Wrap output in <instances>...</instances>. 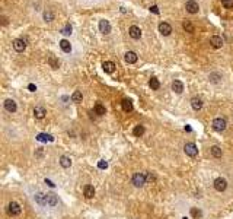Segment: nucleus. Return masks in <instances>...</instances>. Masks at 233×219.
<instances>
[{
    "instance_id": "obj_21",
    "label": "nucleus",
    "mask_w": 233,
    "mask_h": 219,
    "mask_svg": "<svg viewBox=\"0 0 233 219\" xmlns=\"http://www.w3.org/2000/svg\"><path fill=\"white\" fill-rule=\"evenodd\" d=\"M37 140H38V142H53L54 137L51 134H47V133H40V134L37 136Z\"/></svg>"
},
{
    "instance_id": "obj_27",
    "label": "nucleus",
    "mask_w": 233,
    "mask_h": 219,
    "mask_svg": "<svg viewBox=\"0 0 233 219\" xmlns=\"http://www.w3.org/2000/svg\"><path fill=\"white\" fill-rule=\"evenodd\" d=\"M211 155H213L214 158H221V155H223V152H221V149H220L219 146H211Z\"/></svg>"
},
{
    "instance_id": "obj_25",
    "label": "nucleus",
    "mask_w": 233,
    "mask_h": 219,
    "mask_svg": "<svg viewBox=\"0 0 233 219\" xmlns=\"http://www.w3.org/2000/svg\"><path fill=\"white\" fill-rule=\"evenodd\" d=\"M60 47H61V50L64 51V53H70L72 51V46H70V42L67 40H61L60 41Z\"/></svg>"
},
{
    "instance_id": "obj_23",
    "label": "nucleus",
    "mask_w": 233,
    "mask_h": 219,
    "mask_svg": "<svg viewBox=\"0 0 233 219\" xmlns=\"http://www.w3.org/2000/svg\"><path fill=\"white\" fill-rule=\"evenodd\" d=\"M60 165L63 166V168H70V166H72V159H70L69 156H66V155H63L60 158Z\"/></svg>"
},
{
    "instance_id": "obj_31",
    "label": "nucleus",
    "mask_w": 233,
    "mask_h": 219,
    "mask_svg": "<svg viewBox=\"0 0 233 219\" xmlns=\"http://www.w3.org/2000/svg\"><path fill=\"white\" fill-rule=\"evenodd\" d=\"M182 27H184V29H185L186 32H194V25L189 20H184L182 22Z\"/></svg>"
},
{
    "instance_id": "obj_11",
    "label": "nucleus",
    "mask_w": 233,
    "mask_h": 219,
    "mask_svg": "<svg viewBox=\"0 0 233 219\" xmlns=\"http://www.w3.org/2000/svg\"><path fill=\"white\" fill-rule=\"evenodd\" d=\"M45 114H47V111H45L44 107H35V108H34V117H35V119L42 120L45 117Z\"/></svg>"
},
{
    "instance_id": "obj_28",
    "label": "nucleus",
    "mask_w": 233,
    "mask_h": 219,
    "mask_svg": "<svg viewBox=\"0 0 233 219\" xmlns=\"http://www.w3.org/2000/svg\"><path fill=\"white\" fill-rule=\"evenodd\" d=\"M82 100H83V95H82V92H80V91L73 92V95H72V101H73V102L79 104V102H82Z\"/></svg>"
},
{
    "instance_id": "obj_14",
    "label": "nucleus",
    "mask_w": 233,
    "mask_h": 219,
    "mask_svg": "<svg viewBox=\"0 0 233 219\" xmlns=\"http://www.w3.org/2000/svg\"><path fill=\"white\" fill-rule=\"evenodd\" d=\"M57 203H58L57 196H55L54 193H47V205L54 207V206H57Z\"/></svg>"
},
{
    "instance_id": "obj_41",
    "label": "nucleus",
    "mask_w": 233,
    "mask_h": 219,
    "mask_svg": "<svg viewBox=\"0 0 233 219\" xmlns=\"http://www.w3.org/2000/svg\"><path fill=\"white\" fill-rule=\"evenodd\" d=\"M2 24H3V25H7V18L6 16H2Z\"/></svg>"
},
{
    "instance_id": "obj_4",
    "label": "nucleus",
    "mask_w": 233,
    "mask_h": 219,
    "mask_svg": "<svg viewBox=\"0 0 233 219\" xmlns=\"http://www.w3.org/2000/svg\"><path fill=\"white\" fill-rule=\"evenodd\" d=\"M20 206L19 203H16V202H10L9 205H7V213L9 215H12V216H18V215H20Z\"/></svg>"
},
{
    "instance_id": "obj_5",
    "label": "nucleus",
    "mask_w": 233,
    "mask_h": 219,
    "mask_svg": "<svg viewBox=\"0 0 233 219\" xmlns=\"http://www.w3.org/2000/svg\"><path fill=\"white\" fill-rule=\"evenodd\" d=\"M185 9L188 13H198V10H200V6H198V3L197 2H194V0H189V2H186L185 5Z\"/></svg>"
},
{
    "instance_id": "obj_29",
    "label": "nucleus",
    "mask_w": 233,
    "mask_h": 219,
    "mask_svg": "<svg viewBox=\"0 0 233 219\" xmlns=\"http://www.w3.org/2000/svg\"><path fill=\"white\" fill-rule=\"evenodd\" d=\"M149 86L152 88L153 91H157L160 88V83H159V80L156 79V78H152V79L149 80Z\"/></svg>"
},
{
    "instance_id": "obj_18",
    "label": "nucleus",
    "mask_w": 233,
    "mask_h": 219,
    "mask_svg": "<svg viewBox=\"0 0 233 219\" xmlns=\"http://www.w3.org/2000/svg\"><path fill=\"white\" fill-rule=\"evenodd\" d=\"M121 107H122V110L125 113H131L133 111V102L130 100H122L121 101Z\"/></svg>"
},
{
    "instance_id": "obj_43",
    "label": "nucleus",
    "mask_w": 233,
    "mask_h": 219,
    "mask_svg": "<svg viewBox=\"0 0 233 219\" xmlns=\"http://www.w3.org/2000/svg\"><path fill=\"white\" fill-rule=\"evenodd\" d=\"M185 132H192V129L189 126H185Z\"/></svg>"
},
{
    "instance_id": "obj_30",
    "label": "nucleus",
    "mask_w": 233,
    "mask_h": 219,
    "mask_svg": "<svg viewBox=\"0 0 233 219\" xmlns=\"http://www.w3.org/2000/svg\"><path fill=\"white\" fill-rule=\"evenodd\" d=\"M133 133H134V136H137V137H140V136H143L144 134V127L143 126H136L134 127V130H133Z\"/></svg>"
},
{
    "instance_id": "obj_19",
    "label": "nucleus",
    "mask_w": 233,
    "mask_h": 219,
    "mask_svg": "<svg viewBox=\"0 0 233 219\" xmlns=\"http://www.w3.org/2000/svg\"><path fill=\"white\" fill-rule=\"evenodd\" d=\"M102 69H104L105 73H112L115 70V64H114L112 61H104L102 63Z\"/></svg>"
},
{
    "instance_id": "obj_33",
    "label": "nucleus",
    "mask_w": 233,
    "mask_h": 219,
    "mask_svg": "<svg viewBox=\"0 0 233 219\" xmlns=\"http://www.w3.org/2000/svg\"><path fill=\"white\" fill-rule=\"evenodd\" d=\"M220 79H221V76H220L219 73H210V80L213 83H219Z\"/></svg>"
},
{
    "instance_id": "obj_24",
    "label": "nucleus",
    "mask_w": 233,
    "mask_h": 219,
    "mask_svg": "<svg viewBox=\"0 0 233 219\" xmlns=\"http://www.w3.org/2000/svg\"><path fill=\"white\" fill-rule=\"evenodd\" d=\"M83 193H85V197L86 199H92L93 196H95V188H93V186H86L85 190H83Z\"/></svg>"
},
{
    "instance_id": "obj_16",
    "label": "nucleus",
    "mask_w": 233,
    "mask_h": 219,
    "mask_svg": "<svg viewBox=\"0 0 233 219\" xmlns=\"http://www.w3.org/2000/svg\"><path fill=\"white\" fill-rule=\"evenodd\" d=\"M191 105H192V108L195 111H198V110L203 108V100H201L200 97H194L192 100H191Z\"/></svg>"
},
{
    "instance_id": "obj_36",
    "label": "nucleus",
    "mask_w": 233,
    "mask_h": 219,
    "mask_svg": "<svg viewBox=\"0 0 233 219\" xmlns=\"http://www.w3.org/2000/svg\"><path fill=\"white\" fill-rule=\"evenodd\" d=\"M221 5L226 9H232L233 7V0H221Z\"/></svg>"
},
{
    "instance_id": "obj_13",
    "label": "nucleus",
    "mask_w": 233,
    "mask_h": 219,
    "mask_svg": "<svg viewBox=\"0 0 233 219\" xmlns=\"http://www.w3.org/2000/svg\"><path fill=\"white\" fill-rule=\"evenodd\" d=\"M210 44H211L214 48H221V47H223V40H221V37H219V35H213V37L210 38Z\"/></svg>"
},
{
    "instance_id": "obj_9",
    "label": "nucleus",
    "mask_w": 233,
    "mask_h": 219,
    "mask_svg": "<svg viewBox=\"0 0 233 219\" xmlns=\"http://www.w3.org/2000/svg\"><path fill=\"white\" fill-rule=\"evenodd\" d=\"M99 31L102 34H109L111 32V24L107 19L99 20Z\"/></svg>"
},
{
    "instance_id": "obj_42",
    "label": "nucleus",
    "mask_w": 233,
    "mask_h": 219,
    "mask_svg": "<svg viewBox=\"0 0 233 219\" xmlns=\"http://www.w3.org/2000/svg\"><path fill=\"white\" fill-rule=\"evenodd\" d=\"M45 184H48V186H50V187H54V186H55V184H54L53 181H50V180H45Z\"/></svg>"
},
{
    "instance_id": "obj_15",
    "label": "nucleus",
    "mask_w": 233,
    "mask_h": 219,
    "mask_svg": "<svg viewBox=\"0 0 233 219\" xmlns=\"http://www.w3.org/2000/svg\"><path fill=\"white\" fill-rule=\"evenodd\" d=\"M124 60H125L128 64H134L137 61V54L134 53V51H127L125 56H124Z\"/></svg>"
},
{
    "instance_id": "obj_6",
    "label": "nucleus",
    "mask_w": 233,
    "mask_h": 219,
    "mask_svg": "<svg viewBox=\"0 0 233 219\" xmlns=\"http://www.w3.org/2000/svg\"><path fill=\"white\" fill-rule=\"evenodd\" d=\"M214 188H216L217 192H224L227 188V181L224 178H221V177L216 178L214 180Z\"/></svg>"
},
{
    "instance_id": "obj_40",
    "label": "nucleus",
    "mask_w": 233,
    "mask_h": 219,
    "mask_svg": "<svg viewBox=\"0 0 233 219\" xmlns=\"http://www.w3.org/2000/svg\"><path fill=\"white\" fill-rule=\"evenodd\" d=\"M146 177H147V180H149V181H154V180H156V177H154V175H152V174H147Z\"/></svg>"
},
{
    "instance_id": "obj_1",
    "label": "nucleus",
    "mask_w": 233,
    "mask_h": 219,
    "mask_svg": "<svg viewBox=\"0 0 233 219\" xmlns=\"http://www.w3.org/2000/svg\"><path fill=\"white\" fill-rule=\"evenodd\" d=\"M211 126H213V129L216 132H223V130H226L227 123L223 117H217V119L213 120V124H211Z\"/></svg>"
},
{
    "instance_id": "obj_22",
    "label": "nucleus",
    "mask_w": 233,
    "mask_h": 219,
    "mask_svg": "<svg viewBox=\"0 0 233 219\" xmlns=\"http://www.w3.org/2000/svg\"><path fill=\"white\" fill-rule=\"evenodd\" d=\"M93 111H95V114H98V115H104V114H107V110H105V107L102 105V104H95V107H93Z\"/></svg>"
},
{
    "instance_id": "obj_37",
    "label": "nucleus",
    "mask_w": 233,
    "mask_h": 219,
    "mask_svg": "<svg viewBox=\"0 0 233 219\" xmlns=\"http://www.w3.org/2000/svg\"><path fill=\"white\" fill-rule=\"evenodd\" d=\"M98 166H99L101 170H107V168H108V162H107V161H99V162H98Z\"/></svg>"
},
{
    "instance_id": "obj_2",
    "label": "nucleus",
    "mask_w": 233,
    "mask_h": 219,
    "mask_svg": "<svg viewBox=\"0 0 233 219\" xmlns=\"http://www.w3.org/2000/svg\"><path fill=\"white\" fill-rule=\"evenodd\" d=\"M146 181H147V177L144 173H137L133 175V184L136 187H143L146 184Z\"/></svg>"
},
{
    "instance_id": "obj_17",
    "label": "nucleus",
    "mask_w": 233,
    "mask_h": 219,
    "mask_svg": "<svg viewBox=\"0 0 233 219\" xmlns=\"http://www.w3.org/2000/svg\"><path fill=\"white\" fill-rule=\"evenodd\" d=\"M35 202L40 206H47V194H44V193H37L35 194Z\"/></svg>"
},
{
    "instance_id": "obj_39",
    "label": "nucleus",
    "mask_w": 233,
    "mask_h": 219,
    "mask_svg": "<svg viewBox=\"0 0 233 219\" xmlns=\"http://www.w3.org/2000/svg\"><path fill=\"white\" fill-rule=\"evenodd\" d=\"M150 12H153V13L157 15V13H159V7H157V6H152V7H150Z\"/></svg>"
},
{
    "instance_id": "obj_34",
    "label": "nucleus",
    "mask_w": 233,
    "mask_h": 219,
    "mask_svg": "<svg viewBox=\"0 0 233 219\" xmlns=\"http://www.w3.org/2000/svg\"><path fill=\"white\" fill-rule=\"evenodd\" d=\"M191 215H192L195 219H198V218H201V216H203L201 210H200V209H197V207H192V209H191Z\"/></svg>"
},
{
    "instance_id": "obj_26",
    "label": "nucleus",
    "mask_w": 233,
    "mask_h": 219,
    "mask_svg": "<svg viewBox=\"0 0 233 219\" xmlns=\"http://www.w3.org/2000/svg\"><path fill=\"white\" fill-rule=\"evenodd\" d=\"M48 64L53 67V69H58V66H60V61H58V59H57V57L50 56V57H48Z\"/></svg>"
},
{
    "instance_id": "obj_32",
    "label": "nucleus",
    "mask_w": 233,
    "mask_h": 219,
    "mask_svg": "<svg viewBox=\"0 0 233 219\" xmlns=\"http://www.w3.org/2000/svg\"><path fill=\"white\" fill-rule=\"evenodd\" d=\"M44 19H45V22H53L54 20V15L51 10H45L44 12Z\"/></svg>"
},
{
    "instance_id": "obj_3",
    "label": "nucleus",
    "mask_w": 233,
    "mask_h": 219,
    "mask_svg": "<svg viewBox=\"0 0 233 219\" xmlns=\"http://www.w3.org/2000/svg\"><path fill=\"white\" fill-rule=\"evenodd\" d=\"M184 151H185V153L188 156H191V158H194V156L198 155V148H197L195 143H186V145L184 146Z\"/></svg>"
},
{
    "instance_id": "obj_7",
    "label": "nucleus",
    "mask_w": 233,
    "mask_h": 219,
    "mask_svg": "<svg viewBox=\"0 0 233 219\" xmlns=\"http://www.w3.org/2000/svg\"><path fill=\"white\" fill-rule=\"evenodd\" d=\"M159 32L162 34V35L168 37V35H171V32H172V27H171L168 22H160L159 24Z\"/></svg>"
},
{
    "instance_id": "obj_35",
    "label": "nucleus",
    "mask_w": 233,
    "mask_h": 219,
    "mask_svg": "<svg viewBox=\"0 0 233 219\" xmlns=\"http://www.w3.org/2000/svg\"><path fill=\"white\" fill-rule=\"evenodd\" d=\"M72 31H73V28H72V25L70 24H67L66 27L61 29V34H64V35H70L72 34Z\"/></svg>"
},
{
    "instance_id": "obj_10",
    "label": "nucleus",
    "mask_w": 233,
    "mask_h": 219,
    "mask_svg": "<svg viewBox=\"0 0 233 219\" xmlns=\"http://www.w3.org/2000/svg\"><path fill=\"white\" fill-rule=\"evenodd\" d=\"M128 34H130V37L133 40H139L140 37H141V29L139 27L133 25V27H130V29H128Z\"/></svg>"
},
{
    "instance_id": "obj_38",
    "label": "nucleus",
    "mask_w": 233,
    "mask_h": 219,
    "mask_svg": "<svg viewBox=\"0 0 233 219\" xmlns=\"http://www.w3.org/2000/svg\"><path fill=\"white\" fill-rule=\"evenodd\" d=\"M28 89H29L31 92H35V91H37V86H35L34 83H29V85H28Z\"/></svg>"
},
{
    "instance_id": "obj_20",
    "label": "nucleus",
    "mask_w": 233,
    "mask_h": 219,
    "mask_svg": "<svg viewBox=\"0 0 233 219\" xmlns=\"http://www.w3.org/2000/svg\"><path fill=\"white\" fill-rule=\"evenodd\" d=\"M172 89H173V92L182 93V91H184V85H182V82H181V80H173Z\"/></svg>"
},
{
    "instance_id": "obj_8",
    "label": "nucleus",
    "mask_w": 233,
    "mask_h": 219,
    "mask_svg": "<svg viewBox=\"0 0 233 219\" xmlns=\"http://www.w3.org/2000/svg\"><path fill=\"white\" fill-rule=\"evenodd\" d=\"M13 48L18 51V53H22V51L26 48V42L23 40H20V38H16V40L13 41Z\"/></svg>"
},
{
    "instance_id": "obj_12",
    "label": "nucleus",
    "mask_w": 233,
    "mask_h": 219,
    "mask_svg": "<svg viewBox=\"0 0 233 219\" xmlns=\"http://www.w3.org/2000/svg\"><path fill=\"white\" fill-rule=\"evenodd\" d=\"M5 108H6V111H9V113H15L18 110V105H16V102L13 100L9 98V100L5 101Z\"/></svg>"
},
{
    "instance_id": "obj_44",
    "label": "nucleus",
    "mask_w": 233,
    "mask_h": 219,
    "mask_svg": "<svg viewBox=\"0 0 233 219\" xmlns=\"http://www.w3.org/2000/svg\"><path fill=\"white\" fill-rule=\"evenodd\" d=\"M182 219H186V216H185V218H182Z\"/></svg>"
}]
</instances>
